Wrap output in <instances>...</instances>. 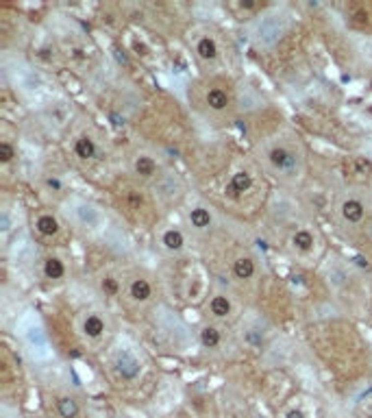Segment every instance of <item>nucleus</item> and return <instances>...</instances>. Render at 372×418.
Listing matches in <instances>:
<instances>
[{
  "label": "nucleus",
  "instance_id": "24",
  "mask_svg": "<svg viewBox=\"0 0 372 418\" xmlns=\"http://www.w3.org/2000/svg\"><path fill=\"white\" fill-rule=\"evenodd\" d=\"M46 185H48V188H53V190H61V181H59L57 177L46 179Z\"/></svg>",
  "mask_w": 372,
  "mask_h": 418
},
{
  "label": "nucleus",
  "instance_id": "5",
  "mask_svg": "<svg viewBox=\"0 0 372 418\" xmlns=\"http://www.w3.org/2000/svg\"><path fill=\"white\" fill-rule=\"evenodd\" d=\"M131 170L133 174H137L139 179H153L155 174L159 172V164L153 155L148 153H137L131 161Z\"/></svg>",
  "mask_w": 372,
  "mask_h": 418
},
{
  "label": "nucleus",
  "instance_id": "1",
  "mask_svg": "<svg viewBox=\"0 0 372 418\" xmlns=\"http://www.w3.org/2000/svg\"><path fill=\"white\" fill-rule=\"evenodd\" d=\"M268 168L281 179H294L303 170V157L290 144H276L268 150Z\"/></svg>",
  "mask_w": 372,
  "mask_h": 418
},
{
  "label": "nucleus",
  "instance_id": "10",
  "mask_svg": "<svg viewBox=\"0 0 372 418\" xmlns=\"http://www.w3.org/2000/svg\"><path fill=\"white\" fill-rule=\"evenodd\" d=\"M159 244H161L163 251L168 253H181L185 249V233L181 229H165L161 235H159Z\"/></svg>",
  "mask_w": 372,
  "mask_h": 418
},
{
  "label": "nucleus",
  "instance_id": "19",
  "mask_svg": "<svg viewBox=\"0 0 372 418\" xmlns=\"http://www.w3.org/2000/svg\"><path fill=\"white\" fill-rule=\"evenodd\" d=\"M314 244H316L314 233L307 229H300L292 235V246H294L296 251H300V253H309V251L314 249Z\"/></svg>",
  "mask_w": 372,
  "mask_h": 418
},
{
  "label": "nucleus",
  "instance_id": "22",
  "mask_svg": "<svg viewBox=\"0 0 372 418\" xmlns=\"http://www.w3.org/2000/svg\"><path fill=\"white\" fill-rule=\"evenodd\" d=\"M13 157H16V148H13V144L11 142H0V164L2 166H7V164H11Z\"/></svg>",
  "mask_w": 372,
  "mask_h": 418
},
{
  "label": "nucleus",
  "instance_id": "7",
  "mask_svg": "<svg viewBox=\"0 0 372 418\" xmlns=\"http://www.w3.org/2000/svg\"><path fill=\"white\" fill-rule=\"evenodd\" d=\"M194 53L203 63H213L220 55V48H218V42L211 35H200L194 42Z\"/></svg>",
  "mask_w": 372,
  "mask_h": 418
},
{
  "label": "nucleus",
  "instance_id": "26",
  "mask_svg": "<svg viewBox=\"0 0 372 418\" xmlns=\"http://www.w3.org/2000/svg\"><path fill=\"white\" fill-rule=\"evenodd\" d=\"M285 418H305V414L300 410H290L288 414H285Z\"/></svg>",
  "mask_w": 372,
  "mask_h": 418
},
{
  "label": "nucleus",
  "instance_id": "3",
  "mask_svg": "<svg viewBox=\"0 0 372 418\" xmlns=\"http://www.w3.org/2000/svg\"><path fill=\"white\" fill-rule=\"evenodd\" d=\"M113 366H115V372H118V375L122 377L124 381L137 379L139 372H142V362H139V357L135 355L133 351H129V349L115 351V355H113Z\"/></svg>",
  "mask_w": 372,
  "mask_h": 418
},
{
  "label": "nucleus",
  "instance_id": "13",
  "mask_svg": "<svg viewBox=\"0 0 372 418\" xmlns=\"http://www.w3.org/2000/svg\"><path fill=\"white\" fill-rule=\"evenodd\" d=\"M44 277L50 281H59L63 279L65 273H68V268H65V261L61 257H57V255H50V257L44 259Z\"/></svg>",
  "mask_w": 372,
  "mask_h": 418
},
{
  "label": "nucleus",
  "instance_id": "20",
  "mask_svg": "<svg viewBox=\"0 0 372 418\" xmlns=\"http://www.w3.org/2000/svg\"><path fill=\"white\" fill-rule=\"evenodd\" d=\"M57 412L61 418H77L79 416V403L72 396H61L57 401Z\"/></svg>",
  "mask_w": 372,
  "mask_h": 418
},
{
  "label": "nucleus",
  "instance_id": "9",
  "mask_svg": "<svg viewBox=\"0 0 372 418\" xmlns=\"http://www.w3.org/2000/svg\"><path fill=\"white\" fill-rule=\"evenodd\" d=\"M340 214H342V218H344V223L359 224L366 216V205L361 203L359 198H346L344 203L340 205Z\"/></svg>",
  "mask_w": 372,
  "mask_h": 418
},
{
  "label": "nucleus",
  "instance_id": "27",
  "mask_svg": "<svg viewBox=\"0 0 372 418\" xmlns=\"http://www.w3.org/2000/svg\"><path fill=\"white\" fill-rule=\"evenodd\" d=\"M368 418H372V410H370V414H368Z\"/></svg>",
  "mask_w": 372,
  "mask_h": 418
},
{
  "label": "nucleus",
  "instance_id": "2",
  "mask_svg": "<svg viewBox=\"0 0 372 418\" xmlns=\"http://www.w3.org/2000/svg\"><path fill=\"white\" fill-rule=\"evenodd\" d=\"M65 214L68 218H72V223L81 229H96L103 220V214L96 205L87 203V200H81V198H72L70 203H65Z\"/></svg>",
  "mask_w": 372,
  "mask_h": 418
},
{
  "label": "nucleus",
  "instance_id": "21",
  "mask_svg": "<svg viewBox=\"0 0 372 418\" xmlns=\"http://www.w3.org/2000/svg\"><path fill=\"white\" fill-rule=\"evenodd\" d=\"M98 285H100V292H103L105 296H118L120 290H122V283H120L113 275H105L103 279L98 281Z\"/></svg>",
  "mask_w": 372,
  "mask_h": 418
},
{
  "label": "nucleus",
  "instance_id": "14",
  "mask_svg": "<svg viewBox=\"0 0 372 418\" xmlns=\"http://www.w3.org/2000/svg\"><path fill=\"white\" fill-rule=\"evenodd\" d=\"M231 311H233V305H231V299H229L227 294L211 296V301H209V314L213 316V318L222 320V318H227V316H231Z\"/></svg>",
  "mask_w": 372,
  "mask_h": 418
},
{
  "label": "nucleus",
  "instance_id": "23",
  "mask_svg": "<svg viewBox=\"0 0 372 418\" xmlns=\"http://www.w3.org/2000/svg\"><path fill=\"white\" fill-rule=\"evenodd\" d=\"M353 166H355V172H357V174H370V172H372V161H370V159L357 157Z\"/></svg>",
  "mask_w": 372,
  "mask_h": 418
},
{
  "label": "nucleus",
  "instance_id": "25",
  "mask_svg": "<svg viewBox=\"0 0 372 418\" xmlns=\"http://www.w3.org/2000/svg\"><path fill=\"white\" fill-rule=\"evenodd\" d=\"M239 9H257V2H253V0H242V2H238Z\"/></svg>",
  "mask_w": 372,
  "mask_h": 418
},
{
  "label": "nucleus",
  "instance_id": "8",
  "mask_svg": "<svg viewBox=\"0 0 372 418\" xmlns=\"http://www.w3.org/2000/svg\"><path fill=\"white\" fill-rule=\"evenodd\" d=\"M250 188H253V174L246 172V170H239V172H235L233 177H231L227 188H224V194L235 200V198H239V196H244Z\"/></svg>",
  "mask_w": 372,
  "mask_h": 418
},
{
  "label": "nucleus",
  "instance_id": "12",
  "mask_svg": "<svg viewBox=\"0 0 372 418\" xmlns=\"http://www.w3.org/2000/svg\"><path fill=\"white\" fill-rule=\"evenodd\" d=\"M187 223L192 229L196 231H207L211 224H213V216H211V211L207 207H203V205H196L187 211Z\"/></svg>",
  "mask_w": 372,
  "mask_h": 418
},
{
  "label": "nucleus",
  "instance_id": "4",
  "mask_svg": "<svg viewBox=\"0 0 372 418\" xmlns=\"http://www.w3.org/2000/svg\"><path fill=\"white\" fill-rule=\"evenodd\" d=\"M79 329L81 335L87 340H100L107 334V318L100 311H85L79 320Z\"/></svg>",
  "mask_w": 372,
  "mask_h": 418
},
{
  "label": "nucleus",
  "instance_id": "16",
  "mask_svg": "<svg viewBox=\"0 0 372 418\" xmlns=\"http://www.w3.org/2000/svg\"><path fill=\"white\" fill-rule=\"evenodd\" d=\"M231 270H233V277L235 279H253L255 273H257V266H255V261L250 259V257H246V255H242V257H238L233 261V266H231Z\"/></svg>",
  "mask_w": 372,
  "mask_h": 418
},
{
  "label": "nucleus",
  "instance_id": "6",
  "mask_svg": "<svg viewBox=\"0 0 372 418\" xmlns=\"http://www.w3.org/2000/svg\"><path fill=\"white\" fill-rule=\"evenodd\" d=\"M153 283H150L146 277H135V279H131V283H129V288H127V294H129V299L133 301V303H137V305H144V303H148L150 299H153Z\"/></svg>",
  "mask_w": 372,
  "mask_h": 418
},
{
  "label": "nucleus",
  "instance_id": "18",
  "mask_svg": "<svg viewBox=\"0 0 372 418\" xmlns=\"http://www.w3.org/2000/svg\"><path fill=\"white\" fill-rule=\"evenodd\" d=\"M205 103H207L209 109H213V111H222V109L229 107L231 98L222 87H211L207 92V96H205Z\"/></svg>",
  "mask_w": 372,
  "mask_h": 418
},
{
  "label": "nucleus",
  "instance_id": "17",
  "mask_svg": "<svg viewBox=\"0 0 372 418\" xmlns=\"http://www.w3.org/2000/svg\"><path fill=\"white\" fill-rule=\"evenodd\" d=\"M198 338H200V344L205 349H218L222 344V334L215 325H205L203 329L198 331Z\"/></svg>",
  "mask_w": 372,
  "mask_h": 418
},
{
  "label": "nucleus",
  "instance_id": "11",
  "mask_svg": "<svg viewBox=\"0 0 372 418\" xmlns=\"http://www.w3.org/2000/svg\"><path fill=\"white\" fill-rule=\"evenodd\" d=\"M35 231H37L42 238H54V235L61 231V224H59V218L54 214H39L35 218Z\"/></svg>",
  "mask_w": 372,
  "mask_h": 418
},
{
  "label": "nucleus",
  "instance_id": "15",
  "mask_svg": "<svg viewBox=\"0 0 372 418\" xmlns=\"http://www.w3.org/2000/svg\"><path fill=\"white\" fill-rule=\"evenodd\" d=\"M96 153H98V146L89 135H81V138L74 139V155H77L79 159H83V161L94 159Z\"/></svg>",
  "mask_w": 372,
  "mask_h": 418
}]
</instances>
